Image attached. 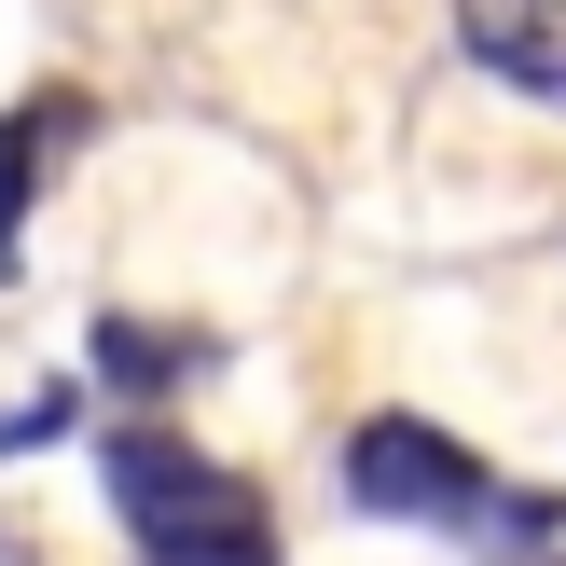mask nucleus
Returning <instances> with one entry per match:
<instances>
[{"mask_svg":"<svg viewBox=\"0 0 566 566\" xmlns=\"http://www.w3.org/2000/svg\"><path fill=\"white\" fill-rule=\"evenodd\" d=\"M97 484H111V512L138 525V553H153V566H276L263 497H249L221 457H193L180 429H153V415H125V429H111Z\"/></svg>","mask_w":566,"mask_h":566,"instance_id":"nucleus-1","label":"nucleus"},{"mask_svg":"<svg viewBox=\"0 0 566 566\" xmlns=\"http://www.w3.org/2000/svg\"><path fill=\"white\" fill-rule=\"evenodd\" d=\"M484 457H470L457 429H429V415H359L346 429V512L374 525H484Z\"/></svg>","mask_w":566,"mask_h":566,"instance_id":"nucleus-2","label":"nucleus"},{"mask_svg":"<svg viewBox=\"0 0 566 566\" xmlns=\"http://www.w3.org/2000/svg\"><path fill=\"white\" fill-rule=\"evenodd\" d=\"M457 42H470V70L566 97V0H457Z\"/></svg>","mask_w":566,"mask_h":566,"instance_id":"nucleus-3","label":"nucleus"},{"mask_svg":"<svg viewBox=\"0 0 566 566\" xmlns=\"http://www.w3.org/2000/svg\"><path fill=\"white\" fill-rule=\"evenodd\" d=\"M83 125V97H28V111H0V276L28 263V193L55 180V138Z\"/></svg>","mask_w":566,"mask_h":566,"instance_id":"nucleus-4","label":"nucleus"},{"mask_svg":"<svg viewBox=\"0 0 566 566\" xmlns=\"http://www.w3.org/2000/svg\"><path fill=\"white\" fill-rule=\"evenodd\" d=\"M193 359H208V346H193V332H166V318H97V374L125 387V401H153V387H180Z\"/></svg>","mask_w":566,"mask_h":566,"instance_id":"nucleus-5","label":"nucleus"},{"mask_svg":"<svg viewBox=\"0 0 566 566\" xmlns=\"http://www.w3.org/2000/svg\"><path fill=\"white\" fill-rule=\"evenodd\" d=\"M55 429H70V387H42L28 415H0V457H28V442H55Z\"/></svg>","mask_w":566,"mask_h":566,"instance_id":"nucleus-6","label":"nucleus"}]
</instances>
